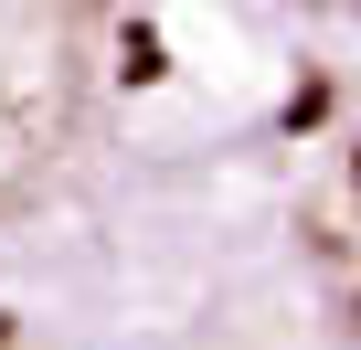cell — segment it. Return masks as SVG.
<instances>
[{
  "label": "cell",
  "instance_id": "6da1fadb",
  "mask_svg": "<svg viewBox=\"0 0 361 350\" xmlns=\"http://www.w3.org/2000/svg\"><path fill=\"white\" fill-rule=\"evenodd\" d=\"M0 350H43V339H32V329L11 318V308H0Z\"/></svg>",
  "mask_w": 361,
  "mask_h": 350
}]
</instances>
